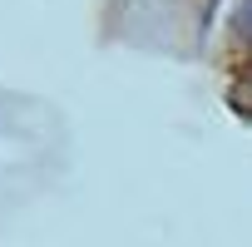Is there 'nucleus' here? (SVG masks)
<instances>
[{
    "mask_svg": "<svg viewBox=\"0 0 252 247\" xmlns=\"http://www.w3.org/2000/svg\"><path fill=\"white\" fill-rule=\"evenodd\" d=\"M247 25H252V0H247Z\"/></svg>",
    "mask_w": 252,
    "mask_h": 247,
    "instance_id": "f257e3e1",
    "label": "nucleus"
}]
</instances>
